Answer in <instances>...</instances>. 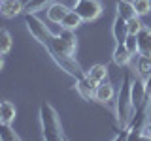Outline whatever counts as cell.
<instances>
[{
	"instance_id": "6da1fadb",
	"label": "cell",
	"mask_w": 151,
	"mask_h": 141,
	"mask_svg": "<svg viewBox=\"0 0 151 141\" xmlns=\"http://www.w3.org/2000/svg\"><path fill=\"white\" fill-rule=\"evenodd\" d=\"M38 119H40V126H42V137L45 141H60V139H64L59 113H57V109L51 105V103H47V102L40 103Z\"/></svg>"
},
{
	"instance_id": "7a4b0ae2",
	"label": "cell",
	"mask_w": 151,
	"mask_h": 141,
	"mask_svg": "<svg viewBox=\"0 0 151 141\" xmlns=\"http://www.w3.org/2000/svg\"><path fill=\"white\" fill-rule=\"evenodd\" d=\"M115 113H117V120L125 126L129 124L132 113H134V109H132V105H130V81H129V77H125V81H123L121 88H119Z\"/></svg>"
},
{
	"instance_id": "3957f363",
	"label": "cell",
	"mask_w": 151,
	"mask_h": 141,
	"mask_svg": "<svg viewBox=\"0 0 151 141\" xmlns=\"http://www.w3.org/2000/svg\"><path fill=\"white\" fill-rule=\"evenodd\" d=\"M25 25L30 32V36L34 38L36 41H40L44 47L49 45V40H51V32L49 28L44 25V21H40L34 13H25Z\"/></svg>"
},
{
	"instance_id": "277c9868",
	"label": "cell",
	"mask_w": 151,
	"mask_h": 141,
	"mask_svg": "<svg viewBox=\"0 0 151 141\" xmlns=\"http://www.w3.org/2000/svg\"><path fill=\"white\" fill-rule=\"evenodd\" d=\"M74 11L81 17V21L91 23L94 19L100 17L102 13V4L98 0H78L74 6Z\"/></svg>"
},
{
	"instance_id": "5b68a950",
	"label": "cell",
	"mask_w": 151,
	"mask_h": 141,
	"mask_svg": "<svg viewBox=\"0 0 151 141\" xmlns=\"http://www.w3.org/2000/svg\"><path fill=\"white\" fill-rule=\"evenodd\" d=\"M51 58L57 62L60 70H64L68 75H72L74 79H83L85 72L81 70V66L78 64V60L74 58V55H51Z\"/></svg>"
},
{
	"instance_id": "8992f818",
	"label": "cell",
	"mask_w": 151,
	"mask_h": 141,
	"mask_svg": "<svg viewBox=\"0 0 151 141\" xmlns=\"http://www.w3.org/2000/svg\"><path fill=\"white\" fill-rule=\"evenodd\" d=\"M147 98V88H145V79L144 77H136L130 83V105L132 109H138L142 103Z\"/></svg>"
},
{
	"instance_id": "52a82bcc",
	"label": "cell",
	"mask_w": 151,
	"mask_h": 141,
	"mask_svg": "<svg viewBox=\"0 0 151 141\" xmlns=\"http://www.w3.org/2000/svg\"><path fill=\"white\" fill-rule=\"evenodd\" d=\"M47 51H49V55H74L76 47L72 43H68L60 34H51Z\"/></svg>"
},
{
	"instance_id": "ba28073f",
	"label": "cell",
	"mask_w": 151,
	"mask_h": 141,
	"mask_svg": "<svg viewBox=\"0 0 151 141\" xmlns=\"http://www.w3.org/2000/svg\"><path fill=\"white\" fill-rule=\"evenodd\" d=\"M113 98H115V88H113V85L108 81H102L98 83V87L94 88V100H96L98 103H110Z\"/></svg>"
},
{
	"instance_id": "9c48e42d",
	"label": "cell",
	"mask_w": 151,
	"mask_h": 141,
	"mask_svg": "<svg viewBox=\"0 0 151 141\" xmlns=\"http://www.w3.org/2000/svg\"><path fill=\"white\" fill-rule=\"evenodd\" d=\"M85 75H87V81L91 83V87L96 88L98 83H102V81H106V79H108V66L94 64V66H91V68L85 72Z\"/></svg>"
},
{
	"instance_id": "30bf717a",
	"label": "cell",
	"mask_w": 151,
	"mask_h": 141,
	"mask_svg": "<svg viewBox=\"0 0 151 141\" xmlns=\"http://www.w3.org/2000/svg\"><path fill=\"white\" fill-rule=\"evenodd\" d=\"M111 60L119 66V68H125V66L130 64L132 55H130V51L125 47V43H115V49H113V53H111Z\"/></svg>"
},
{
	"instance_id": "8fae6325",
	"label": "cell",
	"mask_w": 151,
	"mask_h": 141,
	"mask_svg": "<svg viewBox=\"0 0 151 141\" xmlns=\"http://www.w3.org/2000/svg\"><path fill=\"white\" fill-rule=\"evenodd\" d=\"M70 9L64 6V4H60V2H53V4H49V6L45 8V15L47 19H49L51 23H59L60 25V21L64 19V15L68 13Z\"/></svg>"
},
{
	"instance_id": "7c38bea8",
	"label": "cell",
	"mask_w": 151,
	"mask_h": 141,
	"mask_svg": "<svg viewBox=\"0 0 151 141\" xmlns=\"http://www.w3.org/2000/svg\"><path fill=\"white\" fill-rule=\"evenodd\" d=\"M111 34H113V40H115V43H123V41H125V38L129 36V26H127V21H125L121 15H117L115 19H113Z\"/></svg>"
},
{
	"instance_id": "4fadbf2b",
	"label": "cell",
	"mask_w": 151,
	"mask_h": 141,
	"mask_svg": "<svg viewBox=\"0 0 151 141\" xmlns=\"http://www.w3.org/2000/svg\"><path fill=\"white\" fill-rule=\"evenodd\" d=\"M138 38V55H149L151 56V28L144 26L136 34Z\"/></svg>"
},
{
	"instance_id": "5bb4252c",
	"label": "cell",
	"mask_w": 151,
	"mask_h": 141,
	"mask_svg": "<svg viewBox=\"0 0 151 141\" xmlns=\"http://www.w3.org/2000/svg\"><path fill=\"white\" fill-rule=\"evenodd\" d=\"M21 11H25V6H23L19 0H4V2H2V9H0V13H2L6 19L17 17Z\"/></svg>"
},
{
	"instance_id": "9a60e30c",
	"label": "cell",
	"mask_w": 151,
	"mask_h": 141,
	"mask_svg": "<svg viewBox=\"0 0 151 141\" xmlns=\"http://www.w3.org/2000/svg\"><path fill=\"white\" fill-rule=\"evenodd\" d=\"M76 90H78V94L83 100H87V102L94 100V88L91 87V83L87 81V75H85L83 79H76Z\"/></svg>"
},
{
	"instance_id": "2e32d148",
	"label": "cell",
	"mask_w": 151,
	"mask_h": 141,
	"mask_svg": "<svg viewBox=\"0 0 151 141\" xmlns=\"http://www.w3.org/2000/svg\"><path fill=\"white\" fill-rule=\"evenodd\" d=\"M134 73H138L140 77H147L151 75V56L149 55H140L136 58V64H134Z\"/></svg>"
},
{
	"instance_id": "e0dca14e",
	"label": "cell",
	"mask_w": 151,
	"mask_h": 141,
	"mask_svg": "<svg viewBox=\"0 0 151 141\" xmlns=\"http://www.w3.org/2000/svg\"><path fill=\"white\" fill-rule=\"evenodd\" d=\"M0 117H2L0 122H8V124H12V122L15 120L17 109H15V105H13L9 100H2V102H0Z\"/></svg>"
},
{
	"instance_id": "ac0fdd59",
	"label": "cell",
	"mask_w": 151,
	"mask_h": 141,
	"mask_svg": "<svg viewBox=\"0 0 151 141\" xmlns=\"http://www.w3.org/2000/svg\"><path fill=\"white\" fill-rule=\"evenodd\" d=\"M115 8H117V15H121L125 21H129V19L138 15L136 9H134V6H132V2H129V0H117Z\"/></svg>"
},
{
	"instance_id": "d6986e66",
	"label": "cell",
	"mask_w": 151,
	"mask_h": 141,
	"mask_svg": "<svg viewBox=\"0 0 151 141\" xmlns=\"http://www.w3.org/2000/svg\"><path fill=\"white\" fill-rule=\"evenodd\" d=\"M81 23H83L81 17H79L74 9H70V11L64 15V19L60 21V26H63V28H68V30H76V28L81 25Z\"/></svg>"
},
{
	"instance_id": "ffe728a7",
	"label": "cell",
	"mask_w": 151,
	"mask_h": 141,
	"mask_svg": "<svg viewBox=\"0 0 151 141\" xmlns=\"http://www.w3.org/2000/svg\"><path fill=\"white\" fill-rule=\"evenodd\" d=\"M0 139L2 141H17L19 135H17V132L12 128V124L0 122Z\"/></svg>"
},
{
	"instance_id": "44dd1931",
	"label": "cell",
	"mask_w": 151,
	"mask_h": 141,
	"mask_svg": "<svg viewBox=\"0 0 151 141\" xmlns=\"http://www.w3.org/2000/svg\"><path fill=\"white\" fill-rule=\"evenodd\" d=\"M12 45H13L12 34H9L6 28H0V55H6V53H9Z\"/></svg>"
},
{
	"instance_id": "7402d4cb",
	"label": "cell",
	"mask_w": 151,
	"mask_h": 141,
	"mask_svg": "<svg viewBox=\"0 0 151 141\" xmlns=\"http://www.w3.org/2000/svg\"><path fill=\"white\" fill-rule=\"evenodd\" d=\"M51 4V0H30L28 4H25V13H38L42 9H45Z\"/></svg>"
},
{
	"instance_id": "603a6c76",
	"label": "cell",
	"mask_w": 151,
	"mask_h": 141,
	"mask_svg": "<svg viewBox=\"0 0 151 141\" xmlns=\"http://www.w3.org/2000/svg\"><path fill=\"white\" fill-rule=\"evenodd\" d=\"M132 6H134L136 13H138V17L145 15V13H149L151 9V0H132Z\"/></svg>"
},
{
	"instance_id": "cb8c5ba5",
	"label": "cell",
	"mask_w": 151,
	"mask_h": 141,
	"mask_svg": "<svg viewBox=\"0 0 151 141\" xmlns=\"http://www.w3.org/2000/svg\"><path fill=\"white\" fill-rule=\"evenodd\" d=\"M123 43H125V47L130 51L132 56L138 55V38H136V34H129V36L125 38V41H123Z\"/></svg>"
},
{
	"instance_id": "d4e9b609",
	"label": "cell",
	"mask_w": 151,
	"mask_h": 141,
	"mask_svg": "<svg viewBox=\"0 0 151 141\" xmlns=\"http://www.w3.org/2000/svg\"><path fill=\"white\" fill-rule=\"evenodd\" d=\"M127 26H129V34H138V32L144 28V23L140 21V17L136 15V17H132L127 21Z\"/></svg>"
},
{
	"instance_id": "484cf974",
	"label": "cell",
	"mask_w": 151,
	"mask_h": 141,
	"mask_svg": "<svg viewBox=\"0 0 151 141\" xmlns=\"http://www.w3.org/2000/svg\"><path fill=\"white\" fill-rule=\"evenodd\" d=\"M142 137H144V139H151V120H145L144 130H142Z\"/></svg>"
},
{
	"instance_id": "4316f807",
	"label": "cell",
	"mask_w": 151,
	"mask_h": 141,
	"mask_svg": "<svg viewBox=\"0 0 151 141\" xmlns=\"http://www.w3.org/2000/svg\"><path fill=\"white\" fill-rule=\"evenodd\" d=\"M4 68V55H0V70Z\"/></svg>"
},
{
	"instance_id": "83f0119b",
	"label": "cell",
	"mask_w": 151,
	"mask_h": 141,
	"mask_svg": "<svg viewBox=\"0 0 151 141\" xmlns=\"http://www.w3.org/2000/svg\"><path fill=\"white\" fill-rule=\"evenodd\" d=\"M19 2H21L23 6H25V4H28V2H30V0H19Z\"/></svg>"
},
{
	"instance_id": "f1b7e54d",
	"label": "cell",
	"mask_w": 151,
	"mask_h": 141,
	"mask_svg": "<svg viewBox=\"0 0 151 141\" xmlns=\"http://www.w3.org/2000/svg\"><path fill=\"white\" fill-rule=\"evenodd\" d=\"M2 2H4V0H0V9H2Z\"/></svg>"
},
{
	"instance_id": "f546056e",
	"label": "cell",
	"mask_w": 151,
	"mask_h": 141,
	"mask_svg": "<svg viewBox=\"0 0 151 141\" xmlns=\"http://www.w3.org/2000/svg\"><path fill=\"white\" fill-rule=\"evenodd\" d=\"M0 120H2V117H0Z\"/></svg>"
}]
</instances>
